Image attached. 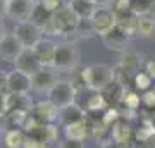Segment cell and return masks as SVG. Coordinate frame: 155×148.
Instances as JSON below:
<instances>
[{"label":"cell","mask_w":155,"mask_h":148,"mask_svg":"<svg viewBox=\"0 0 155 148\" xmlns=\"http://www.w3.org/2000/svg\"><path fill=\"white\" fill-rule=\"evenodd\" d=\"M64 136L67 140H78V141H84L86 136H88V122H76V124H69V126H64Z\"/></svg>","instance_id":"24"},{"label":"cell","mask_w":155,"mask_h":148,"mask_svg":"<svg viewBox=\"0 0 155 148\" xmlns=\"http://www.w3.org/2000/svg\"><path fill=\"white\" fill-rule=\"evenodd\" d=\"M76 95H78V88L74 86V83L59 79L54 84V88L47 93V100H50L57 109L61 110V109H66L67 105L74 104Z\"/></svg>","instance_id":"4"},{"label":"cell","mask_w":155,"mask_h":148,"mask_svg":"<svg viewBox=\"0 0 155 148\" xmlns=\"http://www.w3.org/2000/svg\"><path fill=\"white\" fill-rule=\"evenodd\" d=\"M153 4L152 0H131V11L138 17L150 16L153 12Z\"/></svg>","instance_id":"28"},{"label":"cell","mask_w":155,"mask_h":148,"mask_svg":"<svg viewBox=\"0 0 155 148\" xmlns=\"http://www.w3.org/2000/svg\"><path fill=\"white\" fill-rule=\"evenodd\" d=\"M41 4H43L50 12H54V14H55L57 11H61L62 7L67 5L66 0H41Z\"/></svg>","instance_id":"32"},{"label":"cell","mask_w":155,"mask_h":148,"mask_svg":"<svg viewBox=\"0 0 155 148\" xmlns=\"http://www.w3.org/2000/svg\"><path fill=\"white\" fill-rule=\"evenodd\" d=\"M35 54L38 55L43 67H54V59L57 52V43H54L50 38H41L38 43L33 47Z\"/></svg>","instance_id":"14"},{"label":"cell","mask_w":155,"mask_h":148,"mask_svg":"<svg viewBox=\"0 0 155 148\" xmlns=\"http://www.w3.org/2000/svg\"><path fill=\"white\" fill-rule=\"evenodd\" d=\"M24 148H50V146H47V145H43V143L33 141V140H29V138H28V141H26Z\"/></svg>","instance_id":"38"},{"label":"cell","mask_w":155,"mask_h":148,"mask_svg":"<svg viewBox=\"0 0 155 148\" xmlns=\"http://www.w3.org/2000/svg\"><path fill=\"white\" fill-rule=\"evenodd\" d=\"M7 2H9V0H7Z\"/></svg>","instance_id":"49"},{"label":"cell","mask_w":155,"mask_h":148,"mask_svg":"<svg viewBox=\"0 0 155 148\" xmlns=\"http://www.w3.org/2000/svg\"><path fill=\"white\" fill-rule=\"evenodd\" d=\"M145 71H147L150 76L155 79V55L152 57V59H150L148 62H147V64H145Z\"/></svg>","instance_id":"37"},{"label":"cell","mask_w":155,"mask_h":148,"mask_svg":"<svg viewBox=\"0 0 155 148\" xmlns=\"http://www.w3.org/2000/svg\"><path fill=\"white\" fill-rule=\"evenodd\" d=\"M7 17V0H0V21Z\"/></svg>","instance_id":"40"},{"label":"cell","mask_w":155,"mask_h":148,"mask_svg":"<svg viewBox=\"0 0 155 148\" xmlns=\"http://www.w3.org/2000/svg\"><path fill=\"white\" fill-rule=\"evenodd\" d=\"M33 98L29 93H7V112H16V110H26L29 112L33 107Z\"/></svg>","instance_id":"19"},{"label":"cell","mask_w":155,"mask_h":148,"mask_svg":"<svg viewBox=\"0 0 155 148\" xmlns=\"http://www.w3.org/2000/svg\"><path fill=\"white\" fill-rule=\"evenodd\" d=\"M59 119V109L50 100L45 102H35L29 110V121L38 124H52Z\"/></svg>","instance_id":"8"},{"label":"cell","mask_w":155,"mask_h":148,"mask_svg":"<svg viewBox=\"0 0 155 148\" xmlns=\"http://www.w3.org/2000/svg\"><path fill=\"white\" fill-rule=\"evenodd\" d=\"M112 9H114V12H116V16L131 12V0H114Z\"/></svg>","instance_id":"31"},{"label":"cell","mask_w":155,"mask_h":148,"mask_svg":"<svg viewBox=\"0 0 155 148\" xmlns=\"http://www.w3.org/2000/svg\"><path fill=\"white\" fill-rule=\"evenodd\" d=\"M153 77L150 76L147 71H140L134 74L133 77V88L134 90H138V91H148L150 86L153 84Z\"/></svg>","instance_id":"27"},{"label":"cell","mask_w":155,"mask_h":148,"mask_svg":"<svg viewBox=\"0 0 155 148\" xmlns=\"http://www.w3.org/2000/svg\"><path fill=\"white\" fill-rule=\"evenodd\" d=\"M119 119H121V112H119L117 107H109V109L105 110V114L102 115V122H104L107 127H112Z\"/></svg>","instance_id":"30"},{"label":"cell","mask_w":155,"mask_h":148,"mask_svg":"<svg viewBox=\"0 0 155 148\" xmlns=\"http://www.w3.org/2000/svg\"><path fill=\"white\" fill-rule=\"evenodd\" d=\"M79 61H81V54L76 43L67 41L57 45L55 59H54V67L57 71H74L79 66Z\"/></svg>","instance_id":"3"},{"label":"cell","mask_w":155,"mask_h":148,"mask_svg":"<svg viewBox=\"0 0 155 148\" xmlns=\"http://www.w3.org/2000/svg\"><path fill=\"white\" fill-rule=\"evenodd\" d=\"M59 148H84V141H78V140H67L64 138L59 145Z\"/></svg>","instance_id":"35"},{"label":"cell","mask_w":155,"mask_h":148,"mask_svg":"<svg viewBox=\"0 0 155 148\" xmlns=\"http://www.w3.org/2000/svg\"><path fill=\"white\" fill-rule=\"evenodd\" d=\"M24 131H26L29 140L43 143L47 146H52L59 138V129L54 122L52 124H38V122H33L28 119L26 126H24Z\"/></svg>","instance_id":"6"},{"label":"cell","mask_w":155,"mask_h":148,"mask_svg":"<svg viewBox=\"0 0 155 148\" xmlns=\"http://www.w3.org/2000/svg\"><path fill=\"white\" fill-rule=\"evenodd\" d=\"M67 5L74 11V14H76L81 21H90V17L93 14L95 7H97L91 0H69Z\"/></svg>","instance_id":"23"},{"label":"cell","mask_w":155,"mask_h":148,"mask_svg":"<svg viewBox=\"0 0 155 148\" xmlns=\"http://www.w3.org/2000/svg\"><path fill=\"white\" fill-rule=\"evenodd\" d=\"M22 43L19 40L16 38V35L14 33H7L4 38L0 40V59L7 64H16L17 57L22 54Z\"/></svg>","instance_id":"9"},{"label":"cell","mask_w":155,"mask_h":148,"mask_svg":"<svg viewBox=\"0 0 155 148\" xmlns=\"http://www.w3.org/2000/svg\"><path fill=\"white\" fill-rule=\"evenodd\" d=\"M14 66H16V69L26 72V74H29V76H35L38 71L43 69V64H41V61L38 59V55L35 54L33 48H24L22 50V54L17 57V61H16Z\"/></svg>","instance_id":"11"},{"label":"cell","mask_w":155,"mask_h":148,"mask_svg":"<svg viewBox=\"0 0 155 148\" xmlns=\"http://www.w3.org/2000/svg\"><path fill=\"white\" fill-rule=\"evenodd\" d=\"M152 2H155V0H152Z\"/></svg>","instance_id":"48"},{"label":"cell","mask_w":155,"mask_h":148,"mask_svg":"<svg viewBox=\"0 0 155 148\" xmlns=\"http://www.w3.org/2000/svg\"><path fill=\"white\" fill-rule=\"evenodd\" d=\"M102 148H124V146H122L121 143L114 141V140H109V141L102 143Z\"/></svg>","instance_id":"39"},{"label":"cell","mask_w":155,"mask_h":148,"mask_svg":"<svg viewBox=\"0 0 155 148\" xmlns=\"http://www.w3.org/2000/svg\"><path fill=\"white\" fill-rule=\"evenodd\" d=\"M138 36L141 38H153L155 36V17L143 16L138 19Z\"/></svg>","instance_id":"26"},{"label":"cell","mask_w":155,"mask_h":148,"mask_svg":"<svg viewBox=\"0 0 155 148\" xmlns=\"http://www.w3.org/2000/svg\"><path fill=\"white\" fill-rule=\"evenodd\" d=\"M5 131V126H4V117H0V133Z\"/></svg>","instance_id":"43"},{"label":"cell","mask_w":155,"mask_h":148,"mask_svg":"<svg viewBox=\"0 0 155 148\" xmlns=\"http://www.w3.org/2000/svg\"><path fill=\"white\" fill-rule=\"evenodd\" d=\"M33 90V77L19 69L9 71V91L11 93H29Z\"/></svg>","instance_id":"12"},{"label":"cell","mask_w":155,"mask_h":148,"mask_svg":"<svg viewBox=\"0 0 155 148\" xmlns=\"http://www.w3.org/2000/svg\"><path fill=\"white\" fill-rule=\"evenodd\" d=\"M33 2L31 0H9L7 2V17L16 22L28 21L33 11Z\"/></svg>","instance_id":"13"},{"label":"cell","mask_w":155,"mask_h":148,"mask_svg":"<svg viewBox=\"0 0 155 148\" xmlns=\"http://www.w3.org/2000/svg\"><path fill=\"white\" fill-rule=\"evenodd\" d=\"M140 67H141V54L134 52V50L122 52L117 69H121L122 72H126L129 76H134L136 72H140Z\"/></svg>","instance_id":"18"},{"label":"cell","mask_w":155,"mask_h":148,"mask_svg":"<svg viewBox=\"0 0 155 148\" xmlns=\"http://www.w3.org/2000/svg\"><path fill=\"white\" fill-rule=\"evenodd\" d=\"M153 90H155V84H153Z\"/></svg>","instance_id":"47"},{"label":"cell","mask_w":155,"mask_h":148,"mask_svg":"<svg viewBox=\"0 0 155 148\" xmlns=\"http://www.w3.org/2000/svg\"><path fill=\"white\" fill-rule=\"evenodd\" d=\"M153 121H155V115H153Z\"/></svg>","instance_id":"46"},{"label":"cell","mask_w":155,"mask_h":148,"mask_svg":"<svg viewBox=\"0 0 155 148\" xmlns=\"http://www.w3.org/2000/svg\"><path fill=\"white\" fill-rule=\"evenodd\" d=\"M52 19H54V12H50L41 2H38V4H35L33 5V11H31L29 21H33L36 26H40L41 29H45V28L52 22Z\"/></svg>","instance_id":"20"},{"label":"cell","mask_w":155,"mask_h":148,"mask_svg":"<svg viewBox=\"0 0 155 148\" xmlns=\"http://www.w3.org/2000/svg\"><path fill=\"white\" fill-rule=\"evenodd\" d=\"M26 141H28V134L24 129H7V131H4L5 148H24Z\"/></svg>","instance_id":"22"},{"label":"cell","mask_w":155,"mask_h":148,"mask_svg":"<svg viewBox=\"0 0 155 148\" xmlns=\"http://www.w3.org/2000/svg\"><path fill=\"white\" fill-rule=\"evenodd\" d=\"M81 79L90 91H104L116 81V69L105 64H93L83 69Z\"/></svg>","instance_id":"1"},{"label":"cell","mask_w":155,"mask_h":148,"mask_svg":"<svg viewBox=\"0 0 155 148\" xmlns=\"http://www.w3.org/2000/svg\"><path fill=\"white\" fill-rule=\"evenodd\" d=\"M110 133H112V140L117 141V143H121L124 148H131L133 146L134 133H133V129L129 127V124H127L126 121L119 119V121L110 127Z\"/></svg>","instance_id":"16"},{"label":"cell","mask_w":155,"mask_h":148,"mask_svg":"<svg viewBox=\"0 0 155 148\" xmlns=\"http://www.w3.org/2000/svg\"><path fill=\"white\" fill-rule=\"evenodd\" d=\"M31 2H33V4H38V2H41V0H31Z\"/></svg>","instance_id":"45"},{"label":"cell","mask_w":155,"mask_h":148,"mask_svg":"<svg viewBox=\"0 0 155 148\" xmlns=\"http://www.w3.org/2000/svg\"><path fill=\"white\" fill-rule=\"evenodd\" d=\"M148 145H150V148H155V134H153V138L148 141Z\"/></svg>","instance_id":"44"},{"label":"cell","mask_w":155,"mask_h":148,"mask_svg":"<svg viewBox=\"0 0 155 148\" xmlns=\"http://www.w3.org/2000/svg\"><path fill=\"white\" fill-rule=\"evenodd\" d=\"M141 104L147 109H155V90L143 91V95H141Z\"/></svg>","instance_id":"33"},{"label":"cell","mask_w":155,"mask_h":148,"mask_svg":"<svg viewBox=\"0 0 155 148\" xmlns=\"http://www.w3.org/2000/svg\"><path fill=\"white\" fill-rule=\"evenodd\" d=\"M131 38L133 36H129L127 33H124L121 28H114V29H110L107 35H104L102 36V41H104V45H105L109 50H112V52H126V50H129L127 47H129V43H131Z\"/></svg>","instance_id":"10"},{"label":"cell","mask_w":155,"mask_h":148,"mask_svg":"<svg viewBox=\"0 0 155 148\" xmlns=\"http://www.w3.org/2000/svg\"><path fill=\"white\" fill-rule=\"evenodd\" d=\"M122 105L126 109H131V110H136L141 105V97L138 95L136 90H126V93L122 97Z\"/></svg>","instance_id":"29"},{"label":"cell","mask_w":155,"mask_h":148,"mask_svg":"<svg viewBox=\"0 0 155 148\" xmlns=\"http://www.w3.org/2000/svg\"><path fill=\"white\" fill-rule=\"evenodd\" d=\"M81 24V19L74 14L69 5L62 7L61 11H57L54 14V19L48 26L43 29V33L48 35H64V36H76L78 28Z\"/></svg>","instance_id":"2"},{"label":"cell","mask_w":155,"mask_h":148,"mask_svg":"<svg viewBox=\"0 0 155 148\" xmlns=\"http://www.w3.org/2000/svg\"><path fill=\"white\" fill-rule=\"evenodd\" d=\"M86 109L88 112H100V110L109 109V102L105 100L102 91H91L88 102H86Z\"/></svg>","instance_id":"25"},{"label":"cell","mask_w":155,"mask_h":148,"mask_svg":"<svg viewBox=\"0 0 155 148\" xmlns=\"http://www.w3.org/2000/svg\"><path fill=\"white\" fill-rule=\"evenodd\" d=\"M14 35L16 38L22 43L24 48H33L40 40L43 38V29L40 26H36L33 21H21L16 22L14 26Z\"/></svg>","instance_id":"7"},{"label":"cell","mask_w":155,"mask_h":148,"mask_svg":"<svg viewBox=\"0 0 155 148\" xmlns=\"http://www.w3.org/2000/svg\"><path fill=\"white\" fill-rule=\"evenodd\" d=\"M7 35V29H5V24H4V21H0V40L4 38Z\"/></svg>","instance_id":"42"},{"label":"cell","mask_w":155,"mask_h":148,"mask_svg":"<svg viewBox=\"0 0 155 148\" xmlns=\"http://www.w3.org/2000/svg\"><path fill=\"white\" fill-rule=\"evenodd\" d=\"M86 117H88V114L76 102L67 105L66 109L59 110V122L62 124V127L69 126V124H76V122H83V121H86Z\"/></svg>","instance_id":"17"},{"label":"cell","mask_w":155,"mask_h":148,"mask_svg":"<svg viewBox=\"0 0 155 148\" xmlns=\"http://www.w3.org/2000/svg\"><path fill=\"white\" fill-rule=\"evenodd\" d=\"M90 26L93 29L95 35H98L100 38L107 35L110 29L117 26V17L112 7H95L93 14L90 17Z\"/></svg>","instance_id":"5"},{"label":"cell","mask_w":155,"mask_h":148,"mask_svg":"<svg viewBox=\"0 0 155 148\" xmlns=\"http://www.w3.org/2000/svg\"><path fill=\"white\" fill-rule=\"evenodd\" d=\"M7 114V93H0V117Z\"/></svg>","instance_id":"36"},{"label":"cell","mask_w":155,"mask_h":148,"mask_svg":"<svg viewBox=\"0 0 155 148\" xmlns=\"http://www.w3.org/2000/svg\"><path fill=\"white\" fill-rule=\"evenodd\" d=\"M33 77V90L35 91H38V93H48L50 90L54 88V84H55L59 79H57L55 72L50 71L48 67H43L41 71H38Z\"/></svg>","instance_id":"15"},{"label":"cell","mask_w":155,"mask_h":148,"mask_svg":"<svg viewBox=\"0 0 155 148\" xmlns=\"http://www.w3.org/2000/svg\"><path fill=\"white\" fill-rule=\"evenodd\" d=\"M97 7H110V4H114V0H91Z\"/></svg>","instance_id":"41"},{"label":"cell","mask_w":155,"mask_h":148,"mask_svg":"<svg viewBox=\"0 0 155 148\" xmlns=\"http://www.w3.org/2000/svg\"><path fill=\"white\" fill-rule=\"evenodd\" d=\"M0 93H9V72L0 69Z\"/></svg>","instance_id":"34"},{"label":"cell","mask_w":155,"mask_h":148,"mask_svg":"<svg viewBox=\"0 0 155 148\" xmlns=\"http://www.w3.org/2000/svg\"><path fill=\"white\" fill-rule=\"evenodd\" d=\"M117 17V28H121L124 33H127L129 36H138V19L140 17L134 14L133 11L121 14Z\"/></svg>","instance_id":"21"}]
</instances>
